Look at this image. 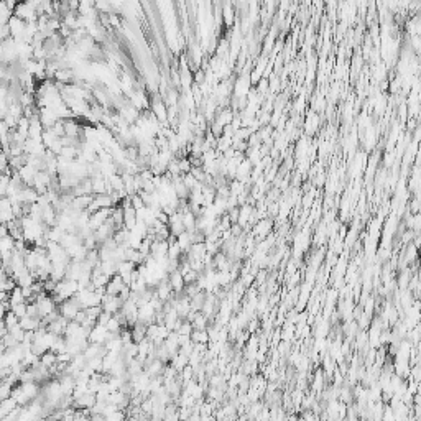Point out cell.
<instances>
[{"label":"cell","instance_id":"obj_1","mask_svg":"<svg viewBox=\"0 0 421 421\" xmlns=\"http://www.w3.org/2000/svg\"><path fill=\"white\" fill-rule=\"evenodd\" d=\"M58 309H60V313H61V316H63V318H66L68 321H74L76 316H78V313L82 309V306H81V303H79V301L73 296L71 300L61 303L60 306H58Z\"/></svg>","mask_w":421,"mask_h":421},{"label":"cell","instance_id":"obj_2","mask_svg":"<svg viewBox=\"0 0 421 421\" xmlns=\"http://www.w3.org/2000/svg\"><path fill=\"white\" fill-rule=\"evenodd\" d=\"M123 306V301L120 296H110V295H105L102 298V309L107 311L110 314H115L119 313Z\"/></svg>","mask_w":421,"mask_h":421},{"label":"cell","instance_id":"obj_3","mask_svg":"<svg viewBox=\"0 0 421 421\" xmlns=\"http://www.w3.org/2000/svg\"><path fill=\"white\" fill-rule=\"evenodd\" d=\"M107 336H109V331L105 326H100V324H96V327L92 329L91 336H89V342L92 344H104L107 342Z\"/></svg>","mask_w":421,"mask_h":421},{"label":"cell","instance_id":"obj_4","mask_svg":"<svg viewBox=\"0 0 421 421\" xmlns=\"http://www.w3.org/2000/svg\"><path fill=\"white\" fill-rule=\"evenodd\" d=\"M123 286H125V283H123L122 277L120 275H114L112 278H110L109 285L105 286V293L110 295V296H119L120 295V291L123 290Z\"/></svg>","mask_w":421,"mask_h":421},{"label":"cell","instance_id":"obj_5","mask_svg":"<svg viewBox=\"0 0 421 421\" xmlns=\"http://www.w3.org/2000/svg\"><path fill=\"white\" fill-rule=\"evenodd\" d=\"M165 367L166 364H163L161 361H158V359H153V361H147L145 362V372L152 377H160L163 375V372H165Z\"/></svg>","mask_w":421,"mask_h":421},{"label":"cell","instance_id":"obj_6","mask_svg":"<svg viewBox=\"0 0 421 421\" xmlns=\"http://www.w3.org/2000/svg\"><path fill=\"white\" fill-rule=\"evenodd\" d=\"M168 280H170L171 288H173V291H175V293H181V291H184L186 283H184V277L181 275L180 270H176V272H173V273L168 275Z\"/></svg>","mask_w":421,"mask_h":421},{"label":"cell","instance_id":"obj_7","mask_svg":"<svg viewBox=\"0 0 421 421\" xmlns=\"http://www.w3.org/2000/svg\"><path fill=\"white\" fill-rule=\"evenodd\" d=\"M17 408H19V401H17L15 398H7V400H2V401H0V420L8 416L12 411H15Z\"/></svg>","mask_w":421,"mask_h":421},{"label":"cell","instance_id":"obj_8","mask_svg":"<svg viewBox=\"0 0 421 421\" xmlns=\"http://www.w3.org/2000/svg\"><path fill=\"white\" fill-rule=\"evenodd\" d=\"M272 221L270 219H265V221H260L259 224H255L254 227V236H257V239H267V236L270 234V230H272Z\"/></svg>","mask_w":421,"mask_h":421},{"label":"cell","instance_id":"obj_9","mask_svg":"<svg viewBox=\"0 0 421 421\" xmlns=\"http://www.w3.org/2000/svg\"><path fill=\"white\" fill-rule=\"evenodd\" d=\"M20 326L23 327L25 331H38L41 326V319L38 318H32V316H25L20 319Z\"/></svg>","mask_w":421,"mask_h":421},{"label":"cell","instance_id":"obj_10","mask_svg":"<svg viewBox=\"0 0 421 421\" xmlns=\"http://www.w3.org/2000/svg\"><path fill=\"white\" fill-rule=\"evenodd\" d=\"M132 329V339H134L135 344H140L141 341L147 339V326L141 324V322H137V324L134 327H130Z\"/></svg>","mask_w":421,"mask_h":421},{"label":"cell","instance_id":"obj_11","mask_svg":"<svg viewBox=\"0 0 421 421\" xmlns=\"http://www.w3.org/2000/svg\"><path fill=\"white\" fill-rule=\"evenodd\" d=\"M40 364L45 365L46 369H53L55 365H58V354H55L53 351H48L46 354H43L40 357Z\"/></svg>","mask_w":421,"mask_h":421},{"label":"cell","instance_id":"obj_12","mask_svg":"<svg viewBox=\"0 0 421 421\" xmlns=\"http://www.w3.org/2000/svg\"><path fill=\"white\" fill-rule=\"evenodd\" d=\"M189 338H191L193 344H207L211 341L209 339V332H207V331H198V329H194Z\"/></svg>","mask_w":421,"mask_h":421},{"label":"cell","instance_id":"obj_13","mask_svg":"<svg viewBox=\"0 0 421 421\" xmlns=\"http://www.w3.org/2000/svg\"><path fill=\"white\" fill-rule=\"evenodd\" d=\"M10 303H12V308L17 306V304H21V303H26L25 296H23V290L20 286H17L15 290L10 293Z\"/></svg>","mask_w":421,"mask_h":421},{"label":"cell","instance_id":"obj_14","mask_svg":"<svg viewBox=\"0 0 421 421\" xmlns=\"http://www.w3.org/2000/svg\"><path fill=\"white\" fill-rule=\"evenodd\" d=\"M137 270V265L134 262H128V260H123V262H119V275H128L134 273Z\"/></svg>","mask_w":421,"mask_h":421},{"label":"cell","instance_id":"obj_15","mask_svg":"<svg viewBox=\"0 0 421 421\" xmlns=\"http://www.w3.org/2000/svg\"><path fill=\"white\" fill-rule=\"evenodd\" d=\"M13 388H15L13 385L7 383V382H2V387H0V401L7 400V398H12Z\"/></svg>","mask_w":421,"mask_h":421},{"label":"cell","instance_id":"obj_16","mask_svg":"<svg viewBox=\"0 0 421 421\" xmlns=\"http://www.w3.org/2000/svg\"><path fill=\"white\" fill-rule=\"evenodd\" d=\"M84 311H86V314H87V318L91 319V321H94V322H97V319H99V316L100 314H102V306H92V308H87V309H84Z\"/></svg>","mask_w":421,"mask_h":421},{"label":"cell","instance_id":"obj_17","mask_svg":"<svg viewBox=\"0 0 421 421\" xmlns=\"http://www.w3.org/2000/svg\"><path fill=\"white\" fill-rule=\"evenodd\" d=\"M105 327H107L109 332H120V331L123 329L122 322L119 321V319L115 318V316H112V319H110V321L107 322V326H105Z\"/></svg>","mask_w":421,"mask_h":421},{"label":"cell","instance_id":"obj_18","mask_svg":"<svg viewBox=\"0 0 421 421\" xmlns=\"http://www.w3.org/2000/svg\"><path fill=\"white\" fill-rule=\"evenodd\" d=\"M10 334H12L13 338H15V339L19 341V342L21 344V342H23V339H25V334H26V331H25L23 327H21V326L19 324V326L12 327V329H10Z\"/></svg>","mask_w":421,"mask_h":421},{"label":"cell","instance_id":"obj_19","mask_svg":"<svg viewBox=\"0 0 421 421\" xmlns=\"http://www.w3.org/2000/svg\"><path fill=\"white\" fill-rule=\"evenodd\" d=\"M12 311L15 313L20 319H21V318H25V316H28V303L17 304V306H13V308H12Z\"/></svg>","mask_w":421,"mask_h":421},{"label":"cell","instance_id":"obj_20","mask_svg":"<svg viewBox=\"0 0 421 421\" xmlns=\"http://www.w3.org/2000/svg\"><path fill=\"white\" fill-rule=\"evenodd\" d=\"M130 198H132V207H134L135 211H141L143 207H147L145 206V201L140 198V194H134V196H130Z\"/></svg>","mask_w":421,"mask_h":421},{"label":"cell","instance_id":"obj_21","mask_svg":"<svg viewBox=\"0 0 421 421\" xmlns=\"http://www.w3.org/2000/svg\"><path fill=\"white\" fill-rule=\"evenodd\" d=\"M112 316H114V314H110V313H107V311H102V314H100L99 319H97V324L107 326V322L110 321V319H112Z\"/></svg>","mask_w":421,"mask_h":421},{"label":"cell","instance_id":"obj_22","mask_svg":"<svg viewBox=\"0 0 421 421\" xmlns=\"http://www.w3.org/2000/svg\"><path fill=\"white\" fill-rule=\"evenodd\" d=\"M109 23L110 26H120V17H119V13H110L109 15Z\"/></svg>","mask_w":421,"mask_h":421},{"label":"cell","instance_id":"obj_23","mask_svg":"<svg viewBox=\"0 0 421 421\" xmlns=\"http://www.w3.org/2000/svg\"><path fill=\"white\" fill-rule=\"evenodd\" d=\"M125 421H139V418H137V416H127Z\"/></svg>","mask_w":421,"mask_h":421},{"label":"cell","instance_id":"obj_24","mask_svg":"<svg viewBox=\"0 0 421 421\" xmlns=\"http://www.w3.org/2000/svg\"><path fill=\"white\" fill-rule=\"evenodd\" d=\"M288 421H296V418H295V416H291V418L288 420Z\"/></svg>","mask_w":421,"mask_h":421}]
</instances>
